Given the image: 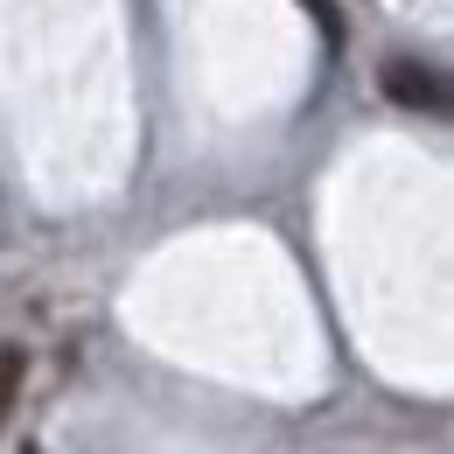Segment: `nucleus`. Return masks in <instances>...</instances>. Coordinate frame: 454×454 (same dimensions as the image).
Instances as JSON below:
<instances>
[{
	"mask_svg": "<svg viewBox=\"0 0 454 454\" xmlns=\"http://www.w3.org/2000/svg\"><path fill=\"white\" fill-rule=\"evenodd\" d=\"M21 371H28V356H21L14 342H0V419H7L14 398H21Z\"/></svg>",
	"mask_w": 454,
	"mask_h": 454,
	"instance_id": "nucleus-2",
	"label": "nucleus"
},
{
	"mask_svg": "<svg viewBox=\"0 0 454 454\" xmlns=\"http://www.w3.org/2000/svg\"><path fill=\"white\" fill-rule=\"evenodd\" d=\"M378 91L392 98V106H405V113H441L448 106V84H441V70L419 57H392L385 70H378Z\"/></svg>",
	"mask_w": 454,
	"mask_h": 454,
	"instance_id": "nucleus-1",
	"label": "nucleus"
},
{
	"mask_svg": "<svg viewBox=\"0 0 454 454\" xmlns=\"http://www.w3.org/2000/svg\"><path fill=\"white\" fill-rule=\"evenodd\" d=\"M21 454H43V448H21Z\"/></svg>",
	"mask_w": 454,
	"mask_h": 454,
	"instance_id": "nucleus-4",
	"label": "nucleus"
},
{
	"mask_svg": "<svg viewBox=\"0 0 454 454\" xmlns=\"http://www.w3.org/2000/svg\"><path fill=\"white\" fill-rule=\"evenodd\" d=\"M301 7L322 21V35H329V43H342V14H336V0H301Z\"/></svg>",
	"mask_w": 454,
	"mask_h": 454,
	"instance_id": "nucleus-3",
	"label": "nucleus"
}]
</instances>
